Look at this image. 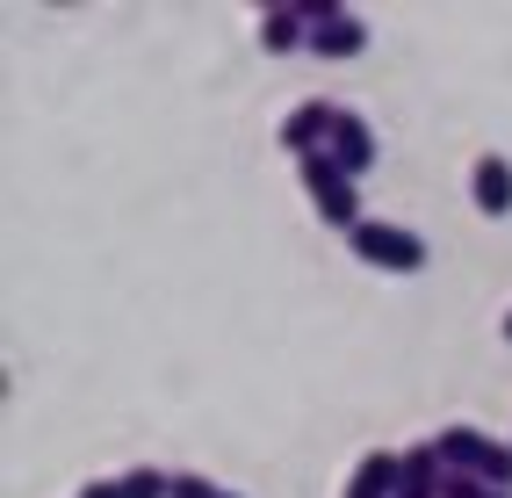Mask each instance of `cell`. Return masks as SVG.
Segmentation results:
<instances>
[{
	"label": "cell",
	"mask_w": 512,
	"mask_h": 498,
	"mask_svg": "<svg viewBox=\"0 0 512 498\" xmlns=\"http://www.w3.org/2000/svg\"><path fill=\"white\" fill-rule=\"evenodd\" d=\"M347 246H354L361 268H383V275H419L426 268V239H419V231H404L397 217H361L347 231Z\"/></svg>",
	"instance_id": "cell-1"
},
{
	"label": "cell",
	"mask_w": 512,
	"mask_h": 498,
	"mask_svg": "<svg viewBox=\"0 0 512 498\" xmlns=\"http://www.w3.org/2000/svg\"><path fill=\"white\" fill-rule=\"evenodd\" d=\"M296 174H303V195H311V210H318L332 231H354V224H361V181H354L332 152L296 159Z\"/></svg>",
	"instance_id": "cell-2"
},
{
	"label": "cell",
	"mask_w": 512,
	"mask_h": 498,
	"mask_svg": "<svg viewBox=\"0 0 512 498\" xmlns=\"http://www.w3.org/2000/svg\"><path fill=\"white\" fill-rule=\"evenodd\" d=\"M440 455H448V470H469V477H484L491 491H512V441L484 434V426H440Z\"/></svg>",
	"instance_id": "cell-3"
},
{
	"label": "cell",
	"mask_w": 512,
	"mask_h": 498,
	"mask_svg": "<svg viewBox=\"0 0 512 498\" xmlns=\"http://www.w3.org/2000/svg\"><path fill=\"white\" fill-rule=\"evenodd\" d=\"M332 123H339V102H325V94H303V102L282 116V152L289 159H311V152H325L332 145Z\"/></svg>",
	"instance_id": "cell-4"
},
{
	"label": "cell",
	"mask_w": 512,
	"mask_h": 498,
	"mask_svg": "<svg viewBox=\"0 0 512 498\" xmlns=\"http://www.w3.org/2000/svg\"><path fill=\"white\" fill-rule=\"evenodd\" d=\"M397 484H404V448H368L347 470V491L339 498H397Z\"/></svg>",
	"instance_id": "cell-5"
},
{
	"label": "cell",
	"mask_w": 512,
	"mask_h": 498,
	"mask_svg": "<svg viewBox=\"0 0 512 498\" xmlns=\"http://www.w3.org/2000/svg\"><path fill=\"white\" fill-rule=\"evenodd\" d=\"M469 203L484 217H512V159L505 152H476L469 166Z\"/></svg>",
	"instance_id": "cell-6"
},
{
	"label": "cell",
	"mask_w": 512,
	"mask_h": 498,
	"mask_svg": "<svg viewBox=\"0 0 512 498\" xmlns=\"http://www.w3.org/2000/svg\"><path fill=\"white\" fill-rule=\"evenodd\" d=\"M339 166H347V174L361 181L368 174V166H375V152H383V145H375V130H368V116H354V109H339V123H332V145H325Z\"/></svg>",
	"instance_id": "cell-7"
},
{
	"label": "cell",
	"mask_w": 512,
	"mask_h": 498,
	"mask_svg": "<svg viewBox=\"0 0 512 498\" xmlns=\"http://www.w3.org/2000/svg\"><path fill=\"white\" fill-rule=\"evenodd\" d=\"M311 44V22H303L289 0H275V8H260V51H275V58H289V51H303Z\"/></svg>",
	"instance_id": "cell-8"
},
{
	"label": "cell",
	"mask_w": 512,
	"mask_h": 498,
	"mask_svg": "<svg viewBox=\"0 0 512 498\" xmlns=\"http://www.w3.org/2000/svg\"><path fill=\"white\" fill-rule=\"evenodd\" d=\"M311 51H318V58H354V51H368V22H361V15H339V22L311 29Z\"/></svg>",
	"instance_id": "cell-9"
},
{
	"label": "cell",
	"mask_w": 512,
	"mask_h": 498,
	"mask_svg": "<svg viewBox=\"0 0 512 498\" xmlns=\"http://www.w3.org/2000/svg\"><path fill=\"white\" fill-rule=\"evenodd\" d=\"M440 498H491V484H484V477H469V470H448Z\"/></svg>",
	"instance_id": "cell-10"
},
{
	"label": "cell",
	"mask_w": 512,
	"mask_h": 498,
	"mask_svg": "<svg viewBox=\"0 0 512 498\" xmlns=\"http://www.w3.org/2000/svg\"><path fill=\"white\" fill-rule=\"evenodd\" d=\"M174 498H224V491L202 477V470H181V477H174Z\"/></svg>",
	"instance_id": "cell-11"
},
{
	"label": "cell",
	"mask_w": 512,
	"mask_h": 498,
	"mask_svg": "<svg viewBox=\"0 0 512 498\" xmlns=\"http://www.w3.org/2000/svg\"><path fill=\"white\" fill-rule=\"evenodd\" d=\"M73 498H130V491H123V477H87Z\"/></svg>",
	"instance_id": "cell-12"
},
{
	"label": "cell",
	"mask_w": 512,
	"mask_h": 498,
	"mask_svg": "<svg viewBox=\"0 0 512 498\" xmlns=\"http://www.w3.org/2000/svg\"><path fill=\"white\" fill-rule=\"evenodd\" d=\"M498 332H505V340H512V311H505V318H498Z\"/></svg>",
	"instance_id": "cell-13"
},
{
	"label": "cell",
	"mask_w": 512,
	"mask_h": 498,
	"mask_svg": "<svg viewBox=\"0 0 512 498\" xmlns=\"http://www.w3.org/2000/svg\"><path fill=\"white\" fill-rule=\"evenodd\" d=\"M491 498H512V491H491Z\"/></svg>",
	"instance_id": "cell-14"
},
{
	"label": "cell",
	"mask_w": 512,
	"mask_h": 498,
	"mask_svg": "<svg viewBox=\"0 0 512 498\" xmlns=\"http://www.w3.org/2000/svg\"><path fill=\"white\" fill-rule=\"evenodd\" d=\"M224 498H238V491H224Z\"/></svg>",
	"instance_id": "cell-15"
}]
</instances>
